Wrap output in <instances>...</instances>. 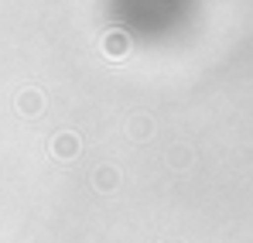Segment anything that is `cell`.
<instances>
[{
    "label": "cell",
    "instance_id": "1",
    "mask_svg": "<svg viewBox=\"0 0 253 243\" xmlns=\"http://www.w3.org/2000/svg\"><path fill=\"white\" fill-rule=\"evenodd\" d=\"M51 151H55V158H76L79 141H76L72 134H62V137H55V141H51Z\"/></svg>",
    "mask_w": 253,
    "mask_h": 243
},
{
    "label": "cell",
    "instance_id": "2",
    "mask_svg": "<svg viewBox=\"0 0 253 243\" xmlns=\"http://www.w3.org/2000/svg\"><path fill=\"white\" fill-rule=\"evenodd\" d=\"M126 51V38L117 31V35H106V55H124Z\"/></svg>",
    "mask_w": 253,
    "mask_h": 243
},
{
    "label": "cell",
    "instance_id": "3",
    "mask_svg": "<svg viewBox=\"0 0 253 243\" xmlns=\"http://www.w3.org/2000/svg\"><path fill=\"white\" fill-rule=\"evenodd\" d=\"M21 110H24V113H38V110H42V96H38V93H24V96H21Z\"/></svg>",
    "mask_w": 253,
    "mask_h": 243
},
{
    "label": "cell",
    "instance_id": "4",
    "mask_svg": "<svg viewBox=\"0 0 253 243\" xmlns=\"http://www.w3.org/2000/svg\"><path fill=\"white\" fill-rule=\"evenodd\" d=\"M147 120H133V137H147Z\"/></svg>",
    "mask_w": 253,
    "mask_h": 243
}]
</instances>
